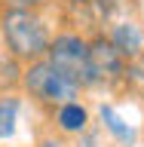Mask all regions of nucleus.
I'll return each mask as SVG.
<instances>
[{"label": "nucleus", "mask_w": 144, "mask_h": 147, "mask_svg": "<svg viewBox=\"0 0 144 147\" xmlns=\"http://www.w3.org/2000/svg\"><path fill=\"white\" fill-rule=\"evenodd\" d=\"M0 28H3V37H6V46L12 49L16 58H43L46 49H49V31H46L43 18L34 16L31 9L25 6H12L3 12L0 18Z\"/></svg>", "instance_id": "obj_1"}, {"label": "nucleus", "mask_w": 144, "mask_h": 147, "mask_svg": "<svg viewBox=\"0 0 144 147\" xmlns=\"http://www.w3.org/2000/svg\"><path fill=\"white\" fill-rule=\"evenodd\" d=\"M46 61L52 64L55 71H62L77 89L98 83L95 74H92V61H89V43L77 34H62L55 40H49Z\"/></svg>", "instance_id": "obj_2"}, {"label": "nucleus", "mask_w": 144, "mask_h": 147, "mask_svg": "<svg viewBox=\"0 0 144 147\" xmlns=\"http://www.w3.org/2000/svg\"><path fill=\"white\" fill-rule=\"evenodd\" d=\"M22 83H25V89L34 95L37 101H43V104H68L80 95V89L74 86L62 71H55L49 61H34L28 71H22Z\"/></svg>", "instance_id": "obj_3"}, {"label": "nucleus", "mask_w": 144, "mask_h": 147, "mask_svg": "<svg viewBox=\"0 0 144 147\" xmlns=\"http://www.w3.org/2000/svg\"><path fill=\"white\" fill-rule=\"evenodd\" d=\"M89 61H92V74L95 80H114L126 71V55L110 43L107 37H95L89 43Z\"/></svg>", "instance_id": "obj_4"}, {"label": "nucleus", "mask_w": 144, "mask_h": 147, "mask_svg": "<svg viewBox=\"0 0 144 147\" xmlns=\"http://www.w3.org/2000/svg\"><path fill=\"white\" fill-rule=\"evenodd\" d=\"M86 110L77 104V101H68V104H62L58 107V126L64 129V132H83L86 129Z\"/></svg>", "instance_id": "obj_5"}, {"label": "nucleus", "mask_w": 144, "mask_h": 147, "mask_svg": "<svg viewBox=\"0 0 144 147\" xmlns=\"http://www.w3.org/2000/svg\"><path fill=\"white\" fill-rule=\"evenodd\" d=\"M110 43L129 58V55H135L138 49H141V34H138L135 25H120L117 31H114V37H110Z\"/></svg>", "instance_id": "obj_6"}, {"label": "nucleus", "mask_w": 144, "mask_h": 147, "mask_svg": "<svg viewBox=\"0 0 144 147\" xmlns=\"http://www.w3.org/2000/svg\"><path fill=\"white\" fill-rule=\"evenodd\" d=\"M22 83V67H18L16 55H0V92L16 89Z\"/></svg>", "instance_id": "obj_7"}, {"label": "nucleus", "mask_w": 144, "mask_h": 147, "mask_svg": "<svg viewBox=\"0 0 144 147\" xmlns=\"http://www.w3.org/2000/svg\"><path fill=\"white\" fill-rule=\"evenodd\" d=\"M16 132V101H0V138Z\"/></svg>", "instance_id": "obj_8"}, {"label": "nucleus", "mask_w": 144, "mask_h": 147, "mask_svg": "<svg viewBox=\"0 0 144 147\" xmlns=\"http://www.w3.org/2000/svg\"><path fill=\"white\" fill-rule=\"evenodd\" d=\"M12 3H16V6H25V9H31V6H40L43 0H12Z\"/></svg>", "instance_id": "obj_9"}, {"label": "nucleus", "mask_w": 144, "mask_h": 147, "mask_svg": "<svg viewBox=\"0 0 144 147\" xmlns=\"http://www.w3.org/2000/svg\"><path fill=\"white\" fill-rule=\"evenodd\" d=\"M40 147H64V144H58V141H43Z\"/></svg>", "instance_id": "obj_10"}]
</instances>
